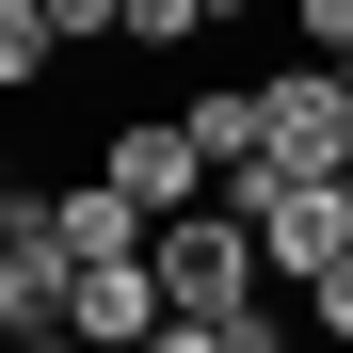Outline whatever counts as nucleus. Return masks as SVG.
<instances>
[{
  "label": "nucleus",
  "mask_w": 353,
  "mask_h": 353,
  "mask_svg": "<svg viewBox=\"0 0 353 353\" xmlns=\"http://www.w3.org/2000/svg\"><path fill=\"white\" fill-rule=\"evenodd\" d=\"M225 17H241V0H129V48H145V65H176V48H209Z\"/></svg>",
  "instance_id": "nucleus-6"
},
{
  "label": "nucleus",
  "mask_w": 353,
  "mask_h": 353,
  "mask_svg": "<svg viewBox=\"0 0 353 353\" xmlns=\"http://www.w3.org/2000/svg\"><path fill=\"white\" fill-rule=\"evenodd\" d=\"M97 176L129 209H161V225H193V209H225V161L193 145V112H129V129L97 145Z\"/></svg>",
  "instance_id": "nucleus-3"
},
{
  "label": "nucleus",
  "mask_w": 353,
  "mask_h": 353,
  "mask_svg": "<svg viewBox=\"0 0 353 353\" xmlns=\"http://www.w3.org/2000/svg\"><path fill=\"white\" fill-rule=\"evenodd\" d=\"M17 353H97V337H17Z\"/></svg>",
  "instance_id": "nucleus-13"
},
{
  "label": "nucleus",
  "mask_w": 353,
  "mask_h": 353,
  "mask_svg": "<svg viewBox=\"0 0 353 353\" xmlns=\"http://www.w3.org/2000/svg\"><path fill=\"white\" fill-rule=\"evenodd\" d=\"M48 65H65V32H48V0H0V97H32Z\"/></svg>",
  "instance_id": "nucleus-7"
},
{
  "label": "nucleus",
  "mask_w": 353,
  "mask_h": 353,
  "mask_svg": "<svg viewBox=\"0 0 353 353\" xmlns=\"http://www.w3.org/2000/svg\"><path fill=\"white\" fill-rule=\"evenodd\" d=\"M257 289H273V257H257V225H241V209L161 225V305H176V321H241Z\"/></svg>",
  "instance_id": "nucleus-2"
},
{
  "label": "nucleus",
  "mask_w": 353,
  "mask_h": 353,
  "mask_svg": "<svg viewBox=\"0 0 353 353\" xmlns=\"http://www.w3.org/2000/svg\"><path fill=\"white\" fill-rule=\"evenodd\" d=\"M337 81H353V65H337Z\"/></svg>",
  "instance_id": "nucleus-14"
},
{
  "label": "nucleus",
  "mask_w": 353,
  "mask_h": 353,
  "mask_svg": "<svg viewBox=\"0 0 353 353\" xmlns=\"http://www.w3.org/2000/svg\"><path fill=\"white\" fill-rule=\"evenodd\" d=\"M225 209L257 225V257H273L289 305H305L321 273H353V176H289V161H257V176H225Z\"/></svg>",
  "instance_id": "nucleus-1"
},
{
  "label": "nucleus",
  "mask_w": 353,
  "mask_h": 353,
  "mask_svg": "<svg viewBox=\"0 0 353 353\" xmlns=\"http://www.w3.org/2000/svg\"><path fill=\"white\" fill-rule=\"evenodd\" d=\"M225 353H289V305H273V289H257L241 321H225Z\"/></svg>",
  "instance_id": "nucleus-11"
},
{
  "label": "nucleus",
  "mask_w": 353,
  "mask_h": 353,
  "mask_svg": "<svg viewBox=\"0 0 353 353\" xmlns=\"http://www.w3.org/2000/svg\"><path fill=\"white\" fill-rule=\"evenodd\" d=\"M289 32H305V65H353V0H289Z\"/></svg>",
  "instance_id": "nucleus-9"
},
{
  "label": "nucleus",
  "mask_w": 353,
  "mask_h": 353,
  "mask_svg": "<svg viewBox=\"0 0 353 353\" xmlns=\"http://www.w3.org/2000/svg\"><path fill=\"white\" fill-rule=\"evenodd\" d=\"M305 337H321V353H353V273H321V289H305Z\"/></svg>",
  "instance_id": "nucleus-10"
},
{
  "label": "nucleus",
  "mask_w": 353,
  "mask_h": 353,
  "mask_svg": "<svg viewBox=\"0 0 353 353\" xmlns=\"http://www.w3.org/2000/svg\"><path fill=\"white\" fill-rule=\"evenodd\" d=\"M257 97H273V161L289 176H353V81L337 65H273Z\"/></svg>",
  "instance_id": "nucleus-4"
},
{
  "label": "nucleus",
  "mask_w": 353,
  "mask_h": 353,
  "mask_svg": "<svg viewBox=\"0 0 353 353\" xmlns=\"http://www.w3.org/2000/svg\"><path fill=\"white\" fill-rule=\"evenodd\" d=\"M48 32L65 48H129V0H48Z\"/></svg>",
  "instance_id": "nucleus-8"
},
{
  "label": "nucleus",
  "mask_w": 353,
  "mask_h": 353,
  "mask_svg": "<svg viewBox=\"0 0 353 353\" xmlns=\"http://www.w3.org/2000/svg\"><path fill=\"white\" fill-rule=\"evenodd\" d=\"M145 353H225V321H161V337H145Z\"/></svg>",
  "instance_id": "nucleus-12"
},
{
  "label": "nucleus",
  "mask_w": 353,
  "mask_h": 353,
  "mask_svg": "<svg viewBox=\"0 0 353 353\" xmlns=\"http://www.w3.org/2000/svg\"><path fill=\"white\" fill-rule=\"evenodd\" d=\"M176 305H161V257H97L81 289H65V337H97V353H145Z\"/></svg>",
  "instance_id": "nucleus-5"
}]
</instances>
